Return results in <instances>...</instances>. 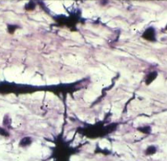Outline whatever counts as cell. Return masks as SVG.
I'll list each match as a JSON object with an SVG mask.
<instances>
[{"mask_svg": "<svg viewBox=\"0 0 167 161\" xmlns=\"http://www.w3.org/2000/svg\"><path fill=\"white\" fill-rule=\"evenodd\" d=\"M156 152H157V149H156L155 146H149L145 149L144 154L146 155H155Z\"/></svg>", "mask_w": 167, "mask_h": 161, "instance_id": "3", "label": "cell"}, {"mask_svg": "<svg viewBox=\"0 0 167 161\" xmlns=\"http://www.w3.org/2000/svg\"><path fill=\"white\" fill-rule=\"evenodd\" d=\"M0 135L1 136H4V137H8V132L6 131L4 128H2V127H0Z\"/></svg>", "mask_w": 167, "mask_h": 161, "instance_id": "7", "label": "cell"}, {"mask_svg": "<svg viewBox=\"0 0 167 161\" xmlns=\"http://www.w3.org/2000/svg\"><path fill=\"white\" fill-rule=\"evenodd\" d=\"M143 37L145 38L148 41H155V31L153 28H149L144 31Z\"/></svg>", "mask_w": 167, "mask_h": 161, "instance_id": "1", "label": "cell"}, {"mask_svg": "<svg viewBox=\"0 0 167 161\" xmlns=\"http://www.w3.org/2000/svg\"><path fill=\"white\" fill-rule=\"evenodd\" d=\"M156 76H157V73H156V72L149 74L148 77H147V79H146V84H150V83L156 78Z\"/></svg>", "mask_w": 167, "mask_h": 161, "instance_id": "4", "label": "cell"}, {"mask_svg": "<svg viewBox=\"0 0 167 161\" xmlns=\"http://www.w3.org/2000/svg\"><path fill=\"white\" fill-rule=\"evenodd\" d=\"M32 142V139L30 137H25L24 138L21 139V141L19 142V146L21 147H27L29 145H30Z\"/></svg>", "mask_w": 167, "mask_h": 161, "instance_id": "2", "label": "cell"}, {"mask_svg": "<svg viewBox=\"0 0 167 161\" xmlns=\"http://www.w3.org/2000/svg\"><path fill=\"white\" fill-rule=\"evenodd\" d=\"M17 28H18V26H17V25H9L8 26V32H9L10 34H13Z\"/></svg>", "mask_w": 167, "mask_h": 161, "instance_id": "6", "label": "cell"}, {"mask_svg": "<svg viewBox=\"0 0 167 161\" xmlns=\"http://www.w3.org/2000/svg\"><path fill=\"white\" fill-rule=\"evenodd\" d=\"M35 3H33V2H30L28 4H26V5H25V9H26L27 10H32V9H35Z\"/></svg>", "mask_w": 167, "mask_h": 161, "instance_id": "5", "label": "cell"}]
</instances>
